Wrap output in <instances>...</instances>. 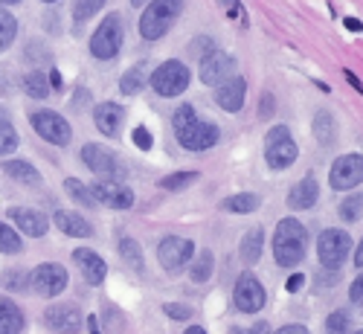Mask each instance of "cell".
Wrapping results in <instances>:
<instances>
[{
  "instance_id": "6da1fadb",
  "label": "cell",
  "mask_w": 363,
  "mask_h": 334,
  "mask_svg": "<svg viewBox=\"0 0 363 334\" xmlns=\"http://www.w3.org/2000/svg\"><path fill=\"white\" fill-rule=\"evenodd\" d=\"M308 247V230L296 218H282L274 230V259L282 267H296L306 259Z\"/></svg>"
},
{
  "instance_id": "7a4b0ae2",
  "label": "cell",
  "mask_w": 363,
  "mask_h": 334,
  "mask_svg": "<svg viewBox=\"0 0 363 334\" xmlns=\"http://www.w3.org/2000/svg\"><path fill=\"white\" fill-rule=\"evenodd\" d=\"M180 12H184V0H151L148 9L140 18V35L145 41L163 38L169 29L177 23Z\"/></svg>"
},
{
  "instance_id": "3957f363",
  "label": "cell",
  "mask_w": 363,
  "mask_h": 334,
  "mask_svg": "<svg viewBox=\"0 0 363 334\" xmlns=\"http://www.w3.org/2000/svg\"><path fill=\"white\" fill-rule=\"evenodd\" d=\"M123 38H125V29H123V18L116 12L105 15V21L96 26V33L90 35V55L94 58H113L119 50H123Z\"/></svg>"
},
{
  "instance_id": "277c9868",
  "label": "cell",
  "mask_w": 363,
  "mask_h": 334,
  "mask_svg": "<svg viewBox=\"0 0 363 334\" xmlns=\"http://www.w3.org/2000/svg\"><path fill=\"white\" fill-rule=\"evenodd\" d=\"M189 82H192L189 67L184 62H177V58H169V62H163L155 73H151V87H155V94L166 96V99L180 96L189 87Z\"/></svg>"
},
{
  "instance_id": "5b68a950",
  "label": "cell",
  "mask_w": 363,
  "mask_h": 334,
  "mask_svg": "<svg viewBox=\"0 0 363 334\" xmlns=\"http://www.w3.org/2000/svg\"><path fill=\"white\" fill-rule=\"evenodd\" d=\"M299 155V148L291 137V128L288 126H274L264 137V160L270 169H288Z\"/></svg>"
},
{
  "instance_id": "8992f818",
  "label": "cell",
  "mask_w": 363,
  "mask_h": 334,
  "mask_svg": "<svg viewBox=\"0 0 363 334\" xmlns=\"http://www.w3.org/2000/svg\"><path fill=\"white\" fill-rule=\"evenodd\" d=\"M82 163L94 172V174H99V177H108V180H123L125 177V166L119 163V157L113 155L111 148H105V145H99V143H87V145H82Z\"/></svg>"
},
{
  "instance_id": "52a82bcc",
  "label": "cell",
  "mask_w": 363,
  "mask_h": 334,
  "mask_svg": "<svg viewBox=\"0 0 363 334\" xmlns=\"http://www.w3.org/2000/svg\"><path fill=\"white\" fill-rule=\"evenodd\" d=\"M29 123H33V128H35V134L41 137V140H47V143H52V145H70V140H73V131H70V123L62 116V113H55V111H47V108H41V111H33L29 113Z\"/></svg>"
},
{
  "instance_id": "ba28073f",
  "label": "cell",
  "mask_w": 363,
  "mask_h": 334,
  "mask_svg": "<svg viewBox=\"0 0 363 334\" xmlns=\"http://www.w3.org/2000/svg\"><path fill=\"white\" fill-rule=\"evenodd\" d=\"M349 250H352V238L343 230H323L320 238H317V259L325 270L343 267Z\"/></svg>"
},
{
  "instance_id": "9c48e42d",
  "label": "cell",
  "mask_w": 363,
  "mask_h": 334,
  "mask_svg": "<svg viewBox=\"0 0 363 334\" xmlns=\"http://www.w3.org/2000/svg\"><path fill=\"white\" fill-rule=\"evenodd\" d=\"M233 302H235V308L241 314H259L264 308V302H267V294H264V285L253 277L250 270H245L238 277L235 288H233Z\"/></svg>"
},
{
  "instance_id": "30bf717a",
  "label": "cell",
  "mask_w": 363,
  "mask_h": 334,
  "mask_svg": "<svg viewBox=\"0 0 363 334\" xmlns=\"http://www.w3.org/2000/svg\"><path fill=\"white\" fill-rule=\"evenodd\" d=\"M29 288L41 296H58L67 288V270L58 262H41L33 273H29Z\"/></svg>"
},
{
  "instance_id": "8fae6325",
  "label": "cell",
  "mask_w": 363,
  "mask_h": 334,
  "mask_svg": "<svg viewBox=\"0 0 363 334\" xmlns=\"http://www.w3.org/2000/svg\"><path fill=\"white\" fill-rule=\"evenodd\" d=\"M328 184L331 189L337 192H346V189H354L363 184V155L352 151V155H343L331 163V174H328Z\"/></svg>"
},
{
  "instance_id": "7c38bea8",
  "label": "cell",
  "mask_w": 363,
  "mask_h": 334,
  "mask_svg": "<svg viewBox=\"0 0 363 334\" xmlns=\"http://www.w3.org/2000/svg\"><path fill=\"white\" fill-rule=\"evenodd\" d=\"M44 323L55 334H79L84 328V314L76 302H55L44 311Z\"/></svg>"
},
{
  "instance_id": "4fadbf2b",
  "label": "cell",
  "mask_w": 363,
  "mask_h": 334,
  "mask_svg": "<svg viewBox=\"0 0 363 334\" xmlns=\"http://www.w3.org/2000/svg\"><path fill=\"white\" fill-rule=\"evenodd\" d=\"M174 137H177L180 145L189 148V151H206V148H213V145L221 140V131H218L216 123H209V119L195 116L192 123H189L184 131H177Z\"/></svg>"
},
{
  "instance_id": "5bb4252c",
  "label": "cell",
  "mask_w": 363,
  "mask_h": 334,
  "mask_svg": "<svg viewBox=\"0 0 363 334\" xmlns=\"http://www.w3.org/2000/svg\"><path fill=\"white\" fill-rule=\"evenodd\" d=\"M195 256V245L189 238H180V235H166L160 245H157V259L169 273H180L189 259Z\"/></svg>"
},
{
  "instance_id": "9a60e30c",
  "label": "cell",
  "mask_w": 363,
  "mask_h": 334,
  "mask_svg": "<svg viewBox=\"0 0 363 334\" xmlns=\"http://www.w3.org/2000/svg\"><path fill=\"white\" fill-rule=\"evenodd\" d=\"M90 192H94L96 204H105L111 209H131L134 201H137L134 189L125 184V180H108V177H102V180H96V184L90 187Z\"/></svg>"
},
{
  "instance_id": "2e32d148",
  "label": "cell",
  "mask_w": 363,
  "mask_h": 334,
  "mask_svg": "<svg viewBox=\"0 0 363 334\" xmlns=\"http://www.w3.org/2000/svg\"><path fill=\"white\" fill-rule=\"evenodd\" d=\"M233 73H235V58L227 55V52L213 50V52H206V55L201 58V82H203V84L218 87V84H224L227 79H233Z\"/></svg>"
},
{
  "instance_id": "e0dca14e",
  "label": "cell",
  "mask_w": 363,
  "mask_h": 334,
  "mask_svg": "<svg viewBox=\"0 0 363 334\" xmlns=\"http://www.w3.org/2000/svg\"><path fill=\"white\" fill-rule=\"evenodd\" d=\"M9 221L18 224V230L23 235H29V238H44L47 230H50V221H47L44 212L29 209V206H12L9 209Z\"/></svg>"
},
{
  "instance_id": "ac0fdd59",
  "label": "cell",
  "mask_w": 363,
  "mask_h": 334,
  "mask_svg": "<svg viewBox=\"0 0 363 334\" xmlns=\"http://www.w3.org/2000/svg\"><path fill=\"white\" fill-rule=\"evenodd\" d=\"M245 96H247V82L241 76H233L216 87V105L227 113H238L245 108Z\"/></svg>"
},
{
  "instance_id": "d6986e66",
  "label": "cell",
  "mask_w": 363,
  "mask_h": 334,
  "mask_svg": "<svg viewBox=\"0 0 363 334\" xmlns=\"http://www.w3.org/2000/svg\"><path fill=\"white\" fill-rule=\"evenodd\" d=\"M73 262L79 265V270H82V277H84L87 285H102L105 282L108 265H105V259L99 253L87 250V247H79V250H73Z\"/></svg>"
},
{
  "instance_id": "ffe728a7",
  "label": "cell",
  "mask_w": 363,
  "mask_h": 334,
  "mask_svg": "<svg viewBox=\"0 0 363 334\" xmlns=\"http://www.w3.org/2000/svg\"><path fill=\"white\" fill-rule=\"evenodd\" d=\"M94 123L105 137H116L119 131H123V123H125V108L116 105V102H102L94 111Z\"/></svg>"
},
{
  "instance_id": "44dd1931",
  "label": "cell",
  "mask_w": 363,
  "mask_h": 334,
  "mask_svg": "<svg viewBox=\"0 0 363 334\" xmlns=\"http://www.w3.org/2000/svg\"><path fill=\"white\" fill-rule=\"evenodd\" d=\"M320 198V187H317V177L314 174H306L299 184L288 192V206L291 209H311Z\"/></svg>"
},
{
  "instance_id": "7402d4cb",
  "label": "cell",
  "mask_w": 363,
  "mask_h": 334,
  "mask_svg": "<svg viewBox=\"0 0 363 334\" xmlns=\"http://www.w3.org/2000/svg\"><path fill=\"white\" fill-rule=\"evenodd\" d=\"M52 224L62 230L65 235H73V238H90L94 235V227H90L79 212H70V209H58L52 216Z\"/></svg>"
},
{
  "instance_id": "603a6c76",
  "label": "cell",
  "mask_w": 363,
  "mask_h": 334,
  "mask_svg": "<svg viewBox=\"0 0 363 334\" xmlns=\"http://www.w3.org/2000/svg\"><path fill=\"white\" fill-rule=\"evenodd\" d=\"M23 311L18 308V302L9 296H0V334H21L23 331Z\"/></svg>"
},
{
  "instance_id": "cb8c5ba5",
  "label": "cell",
  "mask_w": 363,
  "mask_h": 334,
  "mask_svg": "<svg viewBox=\"0 0 363 334\" xmlns=\"http://www.w3.org/2000/svg\"><path fill=\"white\" fill-rule=\"evenodd\" d=\"M262 245H264V233L262 227H253L250 233H245V238H241V262L245 265H256L259 256H262Z\"/></svg>"
},
{
  "instance_id": "d4e9b609",
  "label": "cell",
  "mask_w": 363,
  "mask_h": 334,
  "mask_svg": "<svg viewBox=\"0 0 363 334\" xmlns=\"http://www.w3.org/2000/svg\"><path fill=\"white\" fill-rule=\"evenodd\" d=\"M4 172H6L12 180H18V184H26V187H35L38 180H41L38 169H35L33 163H26V160H6V163H4Z\"/></svg>"
},
{
  "instance_id": "484cf974",
  "label": "cell",
  "mask_w": 363,
  "mask_h": 334,
  "mask_svg": "<svg viewBox=\"0 0 363 334\" xmlns=\"http://www.w3.org/2000/svg\"><path fill=\"white\" fill-rule=\"evenodd\" d=\"M314 137L320 145H331L337 140V123L335 116H331L328 111H317L314 113Z\"/></svg>"
},
{
  "instance_id": "4316f807",
  "label": "cell",
  "mask_w": 363,
  "mask_h": 334,
  "mask_svg": "<svg viewBox=\"0 0 363 334\" xmlns=\"http://www.w3.org/2000/svg\"><path fill=\"white\" fill-rule=\"evenodd\" d=\"M262 206V201H259V195H253V192H238V195H230L224 204H221V209H227V212H238V216H247V212H256Z\"/></svg>"
},
{
  "instance_id": "83f0119b",
  "label": "cell",
  "mask_w": 363,
  "mask_h": 334,
  "mask_svg": "<svg viewBox=\"0 0 363 334\" xmlns=\"http://www.w3.org/2000/svg\"><path fill=\"white\" fill-rule=\"evenodd\" d=\"M65 192H67L70 201H76L79 206H87V209L99 206L96 198H94V192H90V187H84L79 177H65Z\"/></svg>"
},
{
  "instance_id": "f1b7e54d",
  "label": "cell",
  "mask_w": 363,
  "mask_h": 334,
  "mask_svg": "<svg viewBox=\"0 0 363 334\" xmlns=\"http://www.w3.org/2000/svg\"><path fill=\"white\" fill-rule=\"evenodd\" d=\"M119 256H123V262L131 267V270H137V273H143L145 270V259H143V250H140V245L134 238H119Z\"/></svg>"
},
{
  "instance_id": "f546056e",
  "label": "cell",
  "mask_w": 363,
  "mask_h": 334,
  "mask_svg": "<svg viewBox=\"0 0 363 334\" xmlns=\"http://www.w3.org/2000/svg\"><path fill=\"white\" fill-rule=\"evenodd\" d=\"M23 94L29 99H47L50 96V82L41 70H33V73H26L23 76Z\"/></svg>"
},
{
  "instance_id": "4dcf8cb0",
  "label": "cell",
  "mask_w": 363,
  "mask_h": 334,
  "mask_svg": "<svg viewBox=\"0 0 363 334\" xmlns=\"http://www.w3.org/2000/svg\"><path fill=\"white\" fill-rule=\"evenodd\" d=\"M18 38V18L9 9H0V52H6Z\"/></svg>"
},
{
  "instance_id": "1f68e13d",
  "label": "cell",
  "mask_w": 363,
  "mask_h": 334,
  "mask_svg": "<svg viewBox=\"0 0 363 334\" xmlns=\"http://www.w3.org/2000/svg\"><path fill=\"white\" fill-rule=\"evenodd\" d=\"M213 267H216V256L209 250H201L189 267V279L192 282H206L209 277H213Z\"/></svg>"
},
{
  "instance_id": "d6a6232c",
  "label": "cell",
  "mask_w": 363,
  "mask_h": 334,
  "mask_svg": "<svg viewBox=\"0 0 363 334\" xmlns=\"http://www.w3.org/2000/svg\"><path fill=\"white\" fill-rule=\"evenodd\" d=\"M18 148V131L12 126V119L0 111V157L4 155H12V151Z\"/></svg>"
},
{
  "instance_id": "836d02e7",
  "label": "cell",
  "mask_w": 363,
  "mask_h": 334,
  "mask_svg": "<svg viewBox=\"0 0 363 334\" xmlns=\"http://www.w3.org/2000/svg\"><path fill=\"white\" fill-rule=\"evenodd\" d=\"M198 177H201L198 172H174V174H169V177H160V189H166V192H180V189L192 187Z\"/></svg>"
},
{
  "instance_id": "e575fe53",
  "label": "cell",
  "mask_w": 363,
  "mask_h": 334,
  "mask_svg": "<svg viewBox=\"0 0 363 334\" xmlns=\"http://www.w3.org/2000/svg\"><path fill=\"white\" fill-rule=\"evenodd\" d=\"M21 250H23V241L18 230L0 221V253H21Z\"/></svg>"
},
{
  "instance_id": "d590c367",
  "label": "cell",
  "mask_w": 363,
  "mask_h": 334,
  "mask_svg": "<svg viewBox=\"0 0 363 334\" xmlns=\"http://www.w3.org/2000/svg\"><path fill=\"white\" fill-rule=\"evenodd\" d=\"M340 218L346 221V224H354V221H360V216H363V195H349L343 204H340Z\"/></svg>"
},
{
  "instance_id": "8d00e7d4",
  "label": "cell",
  "mask_w": 363,
  "mask_h": 334,
  "mask_svg": "<svg viewBox=\"0 0 363 334\" xmlns=\"http://www.w3.org/2000/svg\"><path fill=\"white\" fill-rule=\"evenodd\" d=\"M105 4H108V0H76V4H73V18H76V23L90 21Z\"/></svg>"
},
{
  "instance_id": "74e56055",
  "label": "cell",
  "mask_w": 363,
  "mask_h": 334,
  "mask_svg": "<svg viewBox=\"0 0 363 334\" xmlns=\"http://www.w3.org/2000/svg\"><path fill=\"white\" fill-rule=\"evenodd\" d=\"M143 84H145L143 67H131V70L123 76V82H119V90H123L125 96H134V94H140V90H143Z\"/></svg>"
},
{
  "instance_id": "f35d334b",
  "label": "cell",
  "mask_w": 363,
  "mask_h": 334,
  "mask_svg": "<svg viewBox=\"0 0 363 334\" xmlns=\"http://www.w3.org/2000/svg\"><path fill=\"white\" fill-rule=\"evenodd\" d=\"M195 116H198L195 105H189V102H186V105H180V108L174 111V116H172V128H174V134H177V131H184Z\"/></svg>"
},
{
  "instance_id": "ab89813d",
  "label": "cell",
  "mask_w": 363,
  "mask_h": 334,
  "mask_svg": "<svg viewBox=\"0 0 363 334\" xmlns=\"http://www.w3.org/2000/svg\"><path fill=\"white\" fill-rule=\"evenodd\" d=\"M349 325H352V317L346 311H335V314H328V320H325V331L328 334H346Z\"/></svg>"
},
{
  "instance_id": "60d3db41",
  "label": "cell",
  "mask_w": 363,
  "mask_h": 334,
  "mask_svg": "<svg viewBox=\"0 0 363 334\" xmlns=\"http://www.w3.org/2000/svg\"><path fill=\"white\" fill-rule=\"evenodd\" d=\"M4 285L9 291H26L29 288V277H26V273H18V270H9L4 277Z\"/></svg>"
},
{
  "instance_id": "b9f144b4",
  "label": "cell",
  "mask_w": 363,
  "mask_h": 334,
  "mask_svg": "<svg viewBox=\"0 0 363 334\" xmlns=\"http://www.w3.org/2000/svg\"><path fill=\"white\" fill-rule=\"evenodd\" d=\"M131 140H134V145H137L140 151H148L151 145H155V140H151V131H148L145 126H137V128L131 131Z\"/></svg>"
},
{
  "instance_id": "7bdbcfd3",
  "label": "cell",
  "mask_w": 363,
  "mask_h": 334,
  "mask_svg": "<svg viewBox=\"0 0 363 334\" xmlns=\"http://www.w3.org/2000/svg\"><path fill=\"white\" fill-rule=\"evenodd\" d=\"M163 311H166L172 320H189V317H192V308H189V306H180V302H166Z\"/></svg>"
},
{
  "instance_id": "ee69618b",
  "label": "cell",
  "mask_w": 363,
  "mask_h": 334,
  "mask_svg": "<svg viewBox=\"0 0 363 334\" xmlns=\"http://www.w3.org/2000/svg\"><path fill=\"white\" fill-rule=\"evenodd\" d=\"M277 111V99L274 94H262V102H259V119H270V113Z\"/></svg>"
},
{
  "instance_id": "f6af8a7d",
  "label": "cell",
  "mask_w": 363,
  "mask_h": 334,
  "mask_svg": "<svg viewBox=\"0 0 363 334\" xmlns=\"http://www.w3.org/2000/svg\"><path fill=\"white\" fill-rule=\"evenodd\" d=\"M349 299H352V306L363 308V273L352 282V288H349Z\"/></svg>"
},
{
  "instance_id": "bcb514c9",
  "label": "cell",
  "mask_w": 363,
  "mask_h": 334,
  "mask_svg": "<svg viewBox=\"0 0 363 334\" xmlns=\"http://www.w3.org/2000/svg\"><path fill=\"white\" fill-rule=\"evenodd\" d=\"M302 285H306V277H302V273H291V277H288V282H285V288H288L291 294H296Z\"/></svg>"
},
{
  "instance_id": "7dc6e473",
  "label": "cell",
  "mask_w": 363,
  "mask_h": 334,
  "mask_svg": "<svg viewBox=\"0 0 363 334\" xmlns=\"http://www.w3.org/2000/svg\"><path fill=\"white\" fill-rule=\"evenodd\" d=\"M274 334H308V328H306V325H282V328L274 331Z\"/></svg>"
},
{
  "instance_id": "c3c4849f",
  "label": "cell",
  "mask_w": 363,
  "mask_h": 334,
  "mask_svg": "<svg viewBox=\"0 0 363 334\" xmlns=\"http://www.w3.org/2000/svg\"><path fill=\"white\" fill-rule=\"evenodd\" d=\"M343 76H346V82H349V84L357 90V94H363V82H360V79H357L352 70H343Z\"/></svg>"
},
{
  "instance_id": "681fc988",
  "label": "cell",
  "mask_w": 363,
  "mask_h": 334,
  "mask_svg": "<svg viewBox=\"0 0 363 334\" xmlns=\"http://www.w3.org/2000/svg\"><path fill=\"white\" fill-rule=\"evenodd\" d=\"M47 82H50V90H62V87H65V84H62V73H58V70H52Z\"/></svg>"
},
{
  "instance_id": "f907efd6",
  "label": "cell",
  "mask_w": 363,
  "mask_h": 334,
  "mask_svg": "<svg viewBox=\"0 0 363 334\" xmlns=\"http://www.w3.org/2000/svg\"><path fill=\"white\" fill-rule=\"evenodd\" d=\"M343 26L349 29V33H363V23H360L357 18H346V21H343Z\"/></svg>"
},
{
  "instance_id": "816d5d0a",
  "label": "cell",
  "mask_w": 363,
  "mask_h": 334,
  "mask_svg": "<svg viewBox=\"0 0 363 334\" xmlns=\"http://www.w3.org/2000/svg\"><path fill=\"white\" fill-rule=\"evenodd\" d=\"M250 334H274V331H270V325H267L264 320H259V323H253V328H250Z\"/></svg>"
},
{
  "instance_id": "f5cc1de1",
  "label": "cell",
  "mask_w": 363,
  "mask_h": 334,
  "mask_svg": "<svg viewBox=\"0 0 363 334\" xmlns=\"http://www.w3.org/2000/svg\"><path fill=\"white\" fill-rule=\"evenodd\" d=\"M224 4L233 9V18H241V6H238V0H224Z\"/></svg>"
},
{
  "instance_id": "db71d44e",
  "label": "cell",
  "mask_w": 363,
  "mask_h": 334,
  "mask_svg": "<svg viewBox=\"0 0 363 334\" xmlns=\"http://www.w3.org/2000/svg\"><path fill=\"white\" fill-rule=\"evenodd\" d=\"M354 265H357V267L363 270V241H360V247L354 250Z\"/></svg>"
},
{
  "instance_id": "11a10c76",
  "label": "cell",
  "mask_w": 363,
  "mask_h": 334,
  "mask_svg": "<svg viewBox=\"0 0 363 334\" xmlns=\"http://www.w3.org/2000/svg\"><path fill=\"white\" fill-rule=\"evenodd\" d=\"M87 328H90V334H99V328H96V320H94V317H87Z\"/></svg>"
},
{
  "instance_id": "9f6ffc18",
  "label": "cell",
  "mask_w": 363,
  "mask_h": 334,
  "mask_svg": "<svg viewBox=\"0 0 363 334\" xmlns=\"http://www.w3.org/2000/svg\"><path fill=\"white\" fill-rule=\"evenodd\" d=\"M184 334H206V331H203V328H201V325H189V328H186V331H184Z\"/></svg>"
},
{
  "instance_id": "6f0895ef",
  "label": "cell",
  "mask_w": 363,
  "mask_h": 334,
  "mask_svg": "<svg viewBox=\"0 0 363 334\" xmlns=\"http://www.w3.org/2000/svg\"><path fill=\"white\" fill-rule=\"evenodd\" d=\"M4 6H15V4H21V0H0Z\"/></svg>"
},
{
  "instance_id": "680465c9",
  "label": "cell",
  "mask_w": 363,
  "mask_h": 334,
  "mask_svg": "<svg viewBox=\"0 0 363 334\" xmlns=\"http://www.w3.org/2000/svg\"><path fill=\"white\" fill-rule=\"evenodd\" d=\"M143 4H148V0H131V6H143Z\"/></svg>"
},
{
  "instance_id": "91938a15",
  "label": "cell",
  "mask_w": 363,
  "mask_h": 334,
  "mask_svg": "<svg viewBox=\"0 0 363 334\" xmlns=\"http://www.w3.org/2000/svg\"><path fill=\"white\" fill-rule=\"evenodd\" d=\"M41 4H58V0H41Z\"/></svg>"
},
{
  "instance_id": "94428289",
  "label": "cell",
  "mask_w": 363,
  "mask_h": 334,
  "mask_svg": "<svg viewBox=\"0 0 363 334\" xmlns=\"http://www.w3.org/2000/svg\"><path fill=\"white\" fill-rule=\"evenodd\" d=\"M354 334H363V331H354Z\"/></svg>"
}]
</instances>
